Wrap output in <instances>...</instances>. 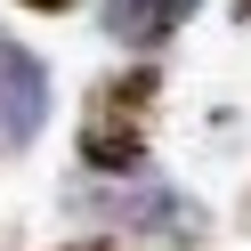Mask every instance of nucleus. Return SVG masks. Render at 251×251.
<instances>
[{
	"label": "nucleus",
	"mask_w": 251,
	"mask_h": 251,
	"mask_svg": "<svg viewBox=\"0 0 251 251\" xmlns=\"http://www.w3.org/2000/svg\"><path fill=\"white\" fill-rule=\"evenodd\" d=\"M154 105H162V65H122L105 81H89L81 130H73V154H81L89 178H146V162H154Z\"/></svg>",
	"instance_id": "f257e3e1"
},
{
	"label": "nucleus",
	"mask_w": 251,
	"mask_h": 251,
	"mask_svg": "<svg viewBox=\"0 0 251 251\" xmlns=\"http://www.w3.org/2000/svg\"><path fill=\"white\" fill-rule=\"evenodd\" d=\"M49 105H57L49 57H33L8 25H0V162H17V154L49 130Z\"/></svg>",
	"instance_id": "7ed1b4c3"
},
{
	"label": "nucleus",
	"mask_w": 251,
	"mask_h": 251,
	"mask_svg": "<svg viewBox=\"0 0 251 251\" xmlns=\"http://www.w3.org/2000/svg\"><path fill=\"white\" fill-rule=\"evenodd\" d=\"M73 211L89 219L98 235H130V243H162V251H195L211 235V211L178 186H154V178H98L73 195Z\"/></svg>",
	"instance_id": "f03ea898"
},
{
	"label": "nucleus",
	"mask_w": 251,
	"mask_h": 251,
	"mask_svg": "<svg viewBox=\"0 0 251 251\" xmlns=\"http://www.w3.org/2000/svg\"><path fill=\"white\" fill-rule=\"evenodd\" d=\"M195 8L202 0H105L98 33L114 41V49H130V57H154V49H170V41L195 25Z\"/></svg>",
	"instance_id": "20e7f679"
},
{
	"label": "nucleus",
	"mask_w": 251,
	"mask_h": 251,
	"mask_svg": "<svg viewBox=\"0 0 251 251\" xmlns=\"http://www.w3.org/2000/svg\"><path fill=\"white\" fill-rule=\"evenodd\" d=\"M57 251H114V235H73V243H57Z\"/></svg>",
	"instance_id": "423d86ee"
},
{
	"label": "nucleus",
	"mask_w": 251,
	"mask_h": 251,
	"mask_svg": "<svg viewBox=\"0 0 251 251\" xmlns=\"http://www.w3.org/2000/svg\"><path fill=\"white\" fill-rule=\"evenodd\" d=\"M235 17H243V25H251V0H235Z\"/></svg>",
	"instance_id": "0eeeda50"
},
{
	"label": "nucleus",
	"mask_w": 251,
	"mask_h": 251,
	"mask_svg": "<svg viewBox=\"0 0 251 251\" xmlns=\"http://www.w3.org/2000/svg\"><path fill=\"white\" fill-rule=\"evenodd\" d=\"M17 8H33V17H73L81 0H17Z\"/></svg>",
	"instance_id": "39448f33"
}]
</instances>
